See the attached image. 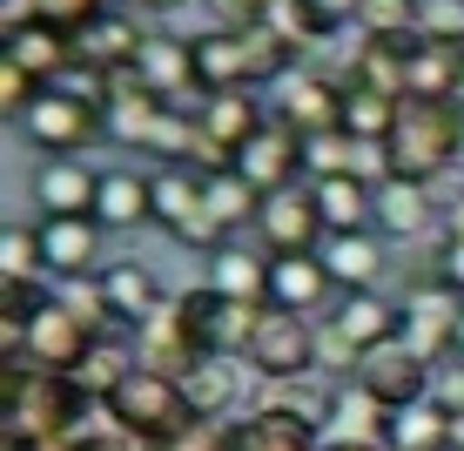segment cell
<instances>
[{
	"mask_svg": "<svg viewBox=\"0 0 464 451\" xmlns=\"http://www.w3.org/2000/svg\"><path fill=\"white\" fill-rule=\"evenodd\" d=\"M391 175L404 182H438L464 155V102H404L391 128Z\"/></svg>",
	"mask_w": 464,
	"mask_h": 451,
	"instance_id": "6da1fadb",
	"label": "cell"
},
{
	"mask_svg": "<svg viewBox=\"0 0 464 451\" xmlns=\"http://www.w3.org/2000/svg\"><path fill=\"white\" fill-rule=\"evenodd\" d=\"M108 425L128 431L135 445H175L188 425H196V411H188V397H182V377L141 364L135 377L108 397Z\"/></svg>",
	"mask_w": 464,
	"mask_h": 451,
	"instance_id": "7a4b0ae2",
	"label": "cell"
},
{
	"mask_svg": "<svg viewBox=\"0 0 464 451\" xmlns=\"http://www.w3.org/2000/svg\"><path fill=\"white\" fill-rule=\"evenodd\" d=\"M249 364L263 370V384H303L316 370V324L296 317V310H263Z\"/></svg>",
	"mask_w": 464,
	"mask_h": 451,
	"instance_id": "3957f363",
	"label": "cell"
},
{
	"mask_svg": "<svg viewBox=\"0 0 464 451\" xmlns=\"http://www.w3.org/2000/svg\"><path fill=\"white\" fill-rule=\"evenodd\" d=\"M256 236H263V250H269V256L324 250V243H330V230H324V209H316V189H310V182H290V189H276V196H263Z\"/></svg>",
	"mask_w": 464,
	"mask_h": 451,
	"instance_id": "277c9868",
	"label": "cell"
},
{
	"mask_svg": "<svg viewBox=\"0 0 464 451\" xmlns=\"http://www.w3.org/2000/svg\"><path fill=\"white\" fill-rule=\"evenodd\" d=\"M88 350H94V330H88L61 297H47L41 310H34V324H27V350H21V358L41 364V370H61V377H74Z\"/></svg>",
	"mask_w": 464,
	"mask_h": 451,
	"instance_id": "5b68a950",
	"label": "cell"
},
{
	"mask_svg": "<svg viewBox=\"0 0 464 451\" xmlns=\"http://www.w3.org/2000/svg\"><path fill=\"white\" fill-rule=\"evenodd\" d=\"M229 169H236V175H249L263 196H276V189H290V182H310V175H303V135H296L290 122H276V115L256 128L249 149L236 155Z\"/></svg>",
	"mask_w": 464,
	"mask_h": 451,
	"instance_id": "8992f818",
	"label": "cell"
},
{
	"mask_svg": "<svg viewBox=\"0 0 464 451\" xmlns=\"http://www.w3.org/2000/svg\"><path fill=\"white\" fill-rule=\"evenodd\" d=\"M337 303V277H330L324 250H303V256H269V310H296L316 317Z\"/></svg>",
	"mask_w": 464,
	"mask_h": 451,
	"instance_id": "52a82bcc",
	"label": "cell"
},
{
	"mask_svg": "<svg viewBox=\"0 0 464 451\" xmlns=\"http://www.w3.org/2000/svg\"><path fill=\"white\" fill-rule=\"evenodd\" d=\"M430 230L444 236V202L430 196V182H404V175L377 182V236H391V243H430Z\"/></svg>",
	"mask_w": 464,
	"mask_h": 451,
	"instance_id": "ba28073f",
	"label": "cell"
},
{
	"mask_svg": "<svg viewBox=\"0 0 464 451\" xmlns=\"http://www.w3.org/2000/svg\"><path fill=\"white\" fill-rule=\"evenodd\" d=\"M357 384L377 397V405L404 411V405H418V397H430V358H418V350L397 337V344H377L371 358H363V377Z\"/></svg>",
	"mask_w": 464,
	"mask_h": 451,
	"instance_id": "9c48e42d",
	"label": "cell"
},
{
	"mask_svg": "<svg viewBox=\"0 0 464 451\" xmlns=\"http://www.w3.org/2000/svg\"><path fill=\"white\" fill-rule=\"evenodd\" d=\"M102 202V169H88L82 155H41L34 169V209L47 216H94Z\"/></svg>",
	"mask_w": 464,
	"mask_h": 451,
	"instance_id": "30bf717a",
	"label": "cell"
},
{
	"mask_svg": "<svg viewBox=\"0 0 464 451\" xmlns=\"http://www.w3.org/2000/svg\"><path fill=\"white\" fill-rule=\"evenodd\" d=\"M324 317L350 337V344H363V350L404 337V297H391V289H337V303H330Z\"/></svg>",
	"mask_w": 464,
	"mask_h": 451,
	"instance_id": "8fae6325",
	"label": "cell"
},
{
	"mask_svg": "<svg viewBox=\"0 0 464 451\" xmlns=\"http://www.w3.org/2000/svg\"><path fill=\"white\" fill-rule=\"evenodd\" d=\"M102 222L94 216H47L41 222V250H47V283H82L102 270Z\"/></svg>",
	"mask_w": 464,
	"mask_h": 451,
	"instance_id": "7c38bea8",
	"label": "cell"
},
{
	"mask_svg": "<svg viewBox=\"0 0 464 451\" xmlns=\"http://www.w3.org/2000/svg\"><path fill=\"white\" fill-rule=\"evenodd\" d=\"M343 94L350 82H330V74L296 68L276 94V122H290L296 135H324V128H343Z\"/></svg>",
	"mask_w": 464,
	"mask_h": 451,
	"instance_id": "4fadbf2b",
	"label": "cell"
},
{
	"mask_svg": "<svg viewBox=\"0 0 464 451\" xmlns=\"http://www.w3.org/2000/svg\"><path fill=\"white\" fill-rule=\"evenodd\" d=\"M141 41H149V27H141L135 14L108 7L94 27H82V34H74V68H82V74H121V68H135Z\"/></svg>",
	"mask_w": 464,
	"mask_h": 451,
	"instance_id": "5bb4252c",
	"label": "cell"
},
{
	"mask_svg": "<svg viewBox=\"0 0 464 451\" xmlns=\"http://www.w3.org/2000/svg\"><path fill=\"white\" fill-rule=\"evenodd\" d=\"M458 317H464V297L451 283L418 289V297H404V344L438 364L444 350H458Z\"/></svg>",
	"mask_w": 464,
	"mask_h": 451,
	"instance_id": "9a60e30c",
	"label": "cell"
},
{
	"mask_svg": "<svg viewBox=\"0 0 464 451\" xmlns=\"http://www.w3.org/2000/svg\"><path fill=\"white\" fill-rule=\"evenodd\" d=\"M196 41V88L202 94H229V88H256L249 68V41L236 27H209V34H188Z\"/></svg>",
	"mask_w": 464,
	"mask_h": 451,
	"instance_id": "2e32d148",
	"label": "cell"
},
{
	"mask_svg": "<svg viewBox=\"0 0 464 451\" xmlns=\"http://www.w3.org/2000/svg\"><path fill=\"white\" fill-rule=\"evenodd\" d=\"M102 297H108V310H115V324H128V330H141L149 317H162V310H169L162 277H155L149 263H108Z\"/></svg>",
	"mask_w": 464,
	"mask_h": 451,
	"instance_id": "e0dca14e",
	"label": "cell"
},
{
	"mask_svg": "<svg viewBox=\"0 0 464 451\" xmlns=\"http://www.w3.org/2000/svg\"><path fill=\"white\" fill-rule=\"evenodd\" d=\"M209 289H222V297L236 303H269V250L263 243H222L209 256Z\"/></svg>",
	"mask_w": 464,
	"mask_h": 451,
	"instance_id": "ac0fdd59",
	"label": "cell"
},
{
	"mask_svg": "<svg viewBox=\"0 0 464 451\" xmlns=\"http://www.w3.org/2000/svg\"><path fill=\"white\" fill-rule=\"evenodd\" d=\"M135 350H141V364H149V370H169V377H182L196 358H209V350L196 344V330H188V317H182V303H175V297H169L162 317L141 324V344Z\"/></svg>",
	"mask_w": 464,
	"mask_h": 451,
	"instance_id": "d6986e66",
	"label": "cell"
},
{
	"mask_svg": "<svg viewBox=\"0 0 464 451\" xmlns=\"http://www.w3.org/2000/svg\"><path fill=\"white\" fill-rule=\"evenodd\" d=\"M0 61H21L34 82H68L74 74V34H61V27H47V21H34V27H14L7 34V54Z\"/></svg>",
	"mask_w": 464,
	"mask_h": 451,
	"instance_id": "ffe728a7",
	"label": "cell"
},
{
	"mask_svg": "<svg viewBox=\"0 0 464 451\" xmlns=\"http://www.w3.org/2000/svg\"><path fill=\"white\" fill-rule=\"evenodd\" d=\"M94 222H102V230H141V222H155V175H141V169H102Z\"/></svg>",
	"mask_w": 464,
	"mask_h": 451,
	"instance_id": "44dd1931",
	"label": "cell"
},
{
	"mask_svg": "<svg viewBox=\"0 0 464 451\" xmlns=\"http://www.w3.org/2000/svg\"><path fill=\"white\" fill-rule=\"evenodd\" d=\"M182 397H188V411H196V417L236 411V397H243V358H222V350L196 358L182 370Z\"/></svg>",
	"mask_w": 464,
	"mask_h": 451,
	"instance_id": "7402d4cb",
	"label": "cell"
},
{
	"mask_svg": "<svg viewBox=\"0 0 464 451\" xmlns=\"http://www.w3.org/2000/svg\"><path fill=\"white\" fill-rule=\"evenodd\" d=\"M324 263H330V277H337V289H377L383 277H391V250H383V236H371V230L330 236Z\"/></svg>",
	"mask_w": 464,
	"mask_h": 451,
	"instance_id": "603a6c76",
	"label": "cell"
},
{
	"mask_svg": "<svg viewBox=\"0 0 464 451\" xmlns=\"http://www.w3.org/2000/svg\"><path fill=\"white\" fill-rule=\"evenodd\" d=\"M202 209L216 216L222 236H243V230H256V216H263V189H256L249 175H236V169H216V175H202Z\"/></svg>",
	"mask_w": 464,
	"mask_h": 451,
	"instance_id": "cb8c5ba5",
	"label": "cell"
},
{
	"mask_svg": "<svg viewBox=\"0 0 464 451\" xmlns=\"http://www.w3.org/2000/svg\"><path fill=\"white\" fill-rule=\"evenodd\" d=\"M310 189H316V209H324L330 236H357L377 222V189L357 182V175H330V182H310Z\"/></svg>",
	"mask_w": 464,
	"mask_h": 451,
	"instance_id": "d4e9b609",
	"label": "cell"
},
{
	"mask_svg": "<svg viewBox=\"0 0 464 451\" xmlns=\"http://www.w3.org/2000/svg\"><path fill=\"white\" fill-rule=\"evenodd\" d=\"M464 88V47L418 41L411 47V102H458Z\"/></svg>",
	"mask_w": 464,
	"mask_h": 451,
	"instance_id": "484cf974",
	"label": "cell"
},
{
	"mask_svg": "<svg viewBox=\"0 0 464 451\" xmlns=\"http://www.w3.org/2000/svg\"><path fill=\"white\" fill-rule=\"evenodd\" d=\"M141 370V350H128L121 337H94V350L82 358V370H74V384H82V391L94 397V405H108V397L121 391L128 377H135Z\"/></svg>",
	"mask_w": 464,
	"mask_h": 451,
	"instance_id": "4316f807",
	"label": "cell"
},
{
	"mask_svg": "<svg viewBox=\"0 0 464 451\" xmlns=\"http://www.w3.org/2000/svg\"><path fill=\"white\" fill-rule=\"evenodd\" d=\"M188 216H202V169H188V162H175L155 175V230L175 236Z\"/></svg>",
	"mask_w": 464,
	"mask_h": 451,
	"instance_id": "83f0119b",
	"label": "cell"
},
{
	"mask_svg": "<svg viewBox=\"0 0 464 451\" xmlns=\"http://www.w3.org/2000/svg\"><path fill=\"white\" fill-rule=\"evenodd\" d=\"M458 417L438 405V397H418V405L391 411V451H430L438 438H451Z\"/></svg>",
	"mask_w": 464,
	"mask_h": 451,
	"instance_id": "f1b7e54d",
	"label": "cell"
},
{
	"mask_svg": "<svg viewBox=\"0 0 464 451\" xmlns=\"http://www.w3.org/2000/svg\"><path fill=\"white\" fill-rule=\"evenodd\" d=\"M303 175H310V182H330V175H357V135H350V128L303 135Z\"/></svg>",
	"mask_w": 464,
	"mask_h": 451,
	"instance_id": "f546056e",
	"label": "cell"
},
{
	"mask_svg": "<svg viewBox=\"0 0 464 451\" xmlns=\"http://www.w3.org/2000/svg\"><path fill=\"white\" fill-rule=\"evenodd\" d=\"M397 108H404V102H391V94H377V88H350L343 94V128L357 142H391Z\"/></svg>",
	"mask_w": 464,
	"mask_h": 451,
	"instance_id": "4dcf8cb0",
	"label": "cell"
},
{
	"mask_svg": "<svg viewBox=\"0 0 464 451\" xmlns=\"http://www.w3.org/2000/svg\"><path fill=\"white\" fill-rule=\"evenodd\" d=\"M0 270H7V283H34L47 277V250H41V222H14L7 236H0Z\"/></svg>",
	"mask_w": 464,
	"mask_h": 451,
	"instance_id": "1f68e13d",
	"label": "cell"
},
{
	"mask_svg": "<svg viewBox=\"0 0 464 451\" xmlns=\"http://www.w3.org/2000/svg\"><path fill=\"white\" fill-rule=\"evenodd\" d=\"M269 27H276L283 41H296V47H324L337 34V27L316 14V0H276V7H269Z\"/></svg>",
	"mask_w": 464,
	"mask_h": 451,
	"instance_id": "d6a6232c",
	"label": "cell"
},
{
	"mask_svg": "<svg viewBox=\"0 0 464 451\" xmlns=\"http://www.w3.org/2000/svg\"><path fill=\"white\" fill-rule=\"evenodd\" d=\"M424 0H357V27L363 34H418Z\"/></svg>",
	"mask_w": 464,
	"mask_h": 451,
	"instance_id": "836d02e7",
	"label": "cell"
},
{
	"mask_svg": "<svg viewBox=\"0 0 464 451\" xmlns=\"http://www.w3.org/2000/svg\"><path fill=\"white\" fill-rule=\"evenodd\" d=\"M363 358H371V350H363V344H350V337L324 317V330H316V370H330V377L357 384V377H363Z\"/></svg>",
	"mask_w": 464,
	"mask_h": 451,
	"instance_id": "e575fe53",
	"label": "cell"
},
{
	"mask_svg": "<svg viewBox=\"0 0 464 451\" xmlns=\"http://www.w3.org/2000/svg\"><path fill=\"white\" fill-rule=\"evenodd\" d=\"M41 88H47V82H34L21 61H0V115H7L14 128H21V115L41 102Z\"/></svg>",
	"mask_w": 464,
	"mask_h": 451,
	"instance_id": "d590c367",
	"label": "cell"
},
{
	"mask_svg": "<svg viewBox=\"0 0 464 451\" xmlns=\"http://www.w3.org/2000/svg\"><path fill=\"white\" fill-rule=\"evenodd\" d=\"M418 41H438V47H464V0H424Z\"/></svg>",
	"mask_w": 464,
	"mask_h": 451,
	"instance_id": "8d00e7d4",
	"label": "cell"
},
{
	"mask_svg": "<svg viewBox=\"0 0 464 451\" xmlns=\"http://www.w3.org/2000/svg\"><path fill=\"white\" fill-rule=\"evenodd\" d=\"M108 7H115V0H41V21L61 27V34H82V27H94Z\"/></svg>",
	"mask_w": 464,
	"mask_h": 451,
	"instance_id": "74e56055",
	"label": "cell"
},
{
	"mask_svg": "<svg viewBox=\"0 0 464 451\" xmlns=\"http://www.w3.org/2000/svg\"><path fill=\"white\" fill-rule=\"evenodd\" d=\"M269 7H276V0H216V27H236V34H243V27L269 21Z\"/></svg>",
	"mask_w": 464,
	"mask_h": 451,
	"instance_id": "f35d334b",
	"label": "cell"
},
{
	"mask_svg": "<svg viewBox=\"0 0 464 451\" xmlns=\"http://www.w3.org/2000/svg\"><path fill=\"white\" fill-rule=\"evenodd\" d=\"M430 397H438V405L464 425V358H458V364H444L438 377H430Z\"/></svg>",
	"mask_w": 464,
	"mask_h": 451,
	"instance_id": "ab89813d",
	"label": "cell"
},
{
	"mask_svg": "<svg viewBox=\"0 0 464 451\" xmlns=\"http://www.w3.org/2000/svg\"><path fill=\"white\" fill-rule=\"evenodd\" d=\"M444 283L464 297V236H444Z\"/></svg>",
	"mask_w": 464,
	"mask_h": 451,
	"instance_id": "60d3db41",
	"label": "cell"
},
{
	"mask_svg": "<svg viewBox=\"0 0 464 451\" xmlns=\"http://www.w3.org/2000/svg\"><path fill=\"white\" fill-rule=\"evenodd\" d=\"M316 14H324L330 27H357V0H316Z\"/></svg>",
	"mask_w": 464,
	"mask_h": 451,
	"instance_id": "b9f144b4",
	"label": "cell"
},
{
	"mask_svg": "<svg viewBox=\"0 0 464 451\" xmlns=\"http://www.w3.org/2000/svg\"><path fill=\"white\" fill-rule=\"evenodd\" d=\"M115 7H121V14H135V21H149V14H169L175 0H115Z\"/></svg>",
	"mask_w": 464,
	"mask_h": 451,
	"instance_id": "7bdbcfd3",
	"label": "cell"
},
{
	"mask_svg": "<svg viewBox=\"0 0 464 451\" xmlns=\"http://www.w3.org/2000/svg\"><path fill=\"white\" fill-rule=\"evenodd\" d=\"M444 236H464V189L444 202Z\"/></svg>",
	"mask_w": 464,
	"mask_h": 451,
	"instance_id": "ee69618b",
	"label": "cell"
},
{
	"mask_svg": "<svg viewBox=\"0 0 464 451\" xmlns=\"http://www.w3.org/2000/svg\"><path fill=\"white\" fill-rule=\"evenodd\" d=\"M324 451H391V445H324Z\"/></svg>",
	"mask_w": 464,
	"mask_h": 451,
	"instance_id": "f6af8a7d",
	"label": "cell"
},
{
	"mask_svg": "<svg viewBox=\"0 0 464 451\" xmlns=\"http://www.w3.org/2000/svg\"><path fill=\"white\" fill-rule=\"evenodd\" d=\"M451 358H464V317H458V350H451Z\"/></svg>",
	"mask_w": 464,
	"mask_h": 451,
	"instance_id": "bcb514c9",
	"label": "cell"
},
{
	"mask_svg": "<svg viewBox=\"0 0 464 451\" xmlns=\"http://www.w3.org/2000/svg\"><path fill=\"white\" fill-rule=\"evenodd\" d=\"M141 451H175V445H141Z\"/></svg>",
	"mask_w": 464,
	"mask_h": 451,
	"instance_id": "7dc6e473",
	"label": "cell"
}]
</instances>
